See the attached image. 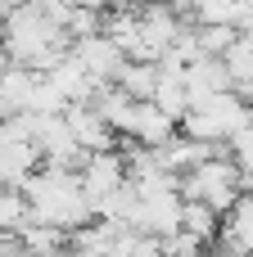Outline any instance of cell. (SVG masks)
<instances>
[{
  "label": "cell",
  "mask_w": 253,
  "mask_h": 257,
  "mask_svg": "<svg viewBox=\"0 0 253 257\" xmlns=\"http://www.w3.org/2000/svg\"><path fill=\"white\" fill-rule=\"evenodd\" d=\"M23 199H27V208H32V221L54 226V230H63V235H77L81 226H91V221H95L91 199H86V190H81V176H77V172L41 167L36 176H27Z\"/></svg>",
  "instance_id": "1"
},
{
  "label": "cell",
  "mask_w": 253,
  "mask_h": 257,
  "mask_svg": "<svg viewBox=\"0 0 253 257\" xmlns=\"http://www.w3.org/2000/svg\"><path fill=\"white\" fill-rule=\"evenodd\" d=\"M177 190H181L186 203H204V208H213L217 217H226V212L235 208V199L244 194L240 172H235V163H231L226 154H217V158H208L204 167H195L190 176H181Z\"/></svg>",
  "instance_id": "2"
},
{
  "label": "cell",
  "mask_w": 253,
  "mask_h": 257,
  "mask_svg": "<svg viewBox=\"0 0 253 257\" xmlns=\"http://www.w3.org/2000/svg\"><path fill=\"white\" fill-rule=\"evenodd\" d=\"M81 190H86V199L91 203H100L104 194H113V190H122L127 185V158H122V149H109V154H86V163H81Z\"/></svg>",
  "instance_id": "3"
},
{
  "label": "cell",
  "mask_w": 253,
  "mask_h": 257,
  "mask_svg": "<svg viewBox=\"0 0 253 257\" xmlns=\"http://www.w3.org/2000/svg\"><path fill=\"white\" fill-rule=\"evenodd\" d=\"M72 54H77V63L91 72V81H95V86H118V77H122V68H127V54H122L109 36L77 41V45H72Z\"/></svg>",
  "instance_id": "4"
},
{
  "label": "cell",
  "mask_w": 253,
  "mask_h": 257,
  "mask_svg": "<svg viewBox=\"0 0 253 257\" xmlns=\"http://www.w3.org/2000/svg\"><path fill=\"white\" fill-rule=\"evenodd\" d=\"M63 122H68L72 140L81 145V154H109V149H118V136L104 126V117H100L91 104H72V108L63 113Z\"/></svg>",
  "instance_id": "5"
},
{
  "label": "cell",
  "mask_w": 253,
  "mask_h": 257,
  "mask_svg": "<svg viewBox=\"0 0 253 257\" xmlns=\"http://www.w3.org/2000/svg\"><path fill=\"white\" fill-rule=\"evenodd\" d=\"M177 131H181V126H177L163 108H154V104H136L131 126H127V145H140V149H163Z\"/></svg>",
  "instance_id": "6"
},
{
  "label": "cell",
  "mask_w": 253,
  "mask_h": 257,
  "mask_svg": "<svg viewBox=\"0 0 253 257\" xmlns=\"http://www.w3.org/2000/svg\"><path fill=\"white\" fill-rule=\"evenodd\" d=\"M45 81L63 95V104H68V108H72V104H91V95L100 90V86L91 81V72L77 63V54H72V50H68V54H63V59L45 72Z\"/></svg>",
  "instance_id": "7"
},
{
  "label": "cell",
  "mask_w": 253,
  "mask_h": 257,
  "mask_svg": "<svg viewBox=\"0 0 253 257\" xmlns=\"http://www.w3.org/2000/svg\"><path fill=\"white\" fill-rule=\"evenodd\" d=\"M190 27H235V32H249L253 18L244 14L240 0H190Z\"/></svg>",
  "instance_id": "8"
},
{
  "label": "cell",
  "mask_w": 253,
  "mask_h": 257,
  "mask_svg": "<svg viewBox=\"0 0 253 257\" xmlns=\"http://www.w3.org/2000/svg\"><path fill=\"white\" fill-rule=\"evenodd\" d=\"M91 108L104 117V126H109L113 136H127V126H131V113H136V99H127L118 86H100V90L91 95Z\"/></svg>",
  "instance_id": "9"
},
{
  "label": "cell",
  "mask_w": 253,
  "mask_h": 257,
  "mask_svg": "<svg viewBox=\"0 0 253 257\" xmlns=\"http://www.w3.org/2000/svg\"><path fill=\"white\" fill-rule=\"evenodd\" d=\"M181 235H190L195 244L213 248L217 235H222V217H217L213 208H204V203H186V208H181Z\"/></svg>",
  "instance_id": "10"
},
{
  "label": "cell",
  "mask_w": 253,
  "mask_h": 257,
  "mask_svg": "<svg viewBox=\"0 0 253 257\" xmlns=\"http://www.w3.org/2000/svg\"><path fill=\"white\" fill-rule=\"evenodd\" d=\"M118 90L136 104H149L154 90H158V63H127L122 77H118Z\"/></svg>",
  "instance_id": "11"
},
{
  "label": "cell",
  "mask_w": 253,
  "mask_h": 257,
  "mask_svg": "<svg viewBox=\"0 0 253 257\" xmlns=\"http://www.w3.org/2000/svg\"><path fill=\"white\" fill-rule=\"evenodd\" d=\"M18 244H23V253L27 257H54L68 248V235L63 230H54V226H41V221H27L23 226V235H18Z\"/></svg>",
  "instance_id": "12"
},
{
  "label": "cell",
  "mask_w": 253,
  "mask_h": 257,
  "mask_svg": "<svg viewBox=\"0 0 253 257\" xmlns=\"http://www.w3.org/2000/svg\"><path fill=\"white\" fill-rule=\"evenodd\" d=\"M222 239H231V244L253 253V194H240L235 208L222 217Z\"/></svg>",
  "instance_id": "13"
},
{
  "label": "cell",
  "mask_w": 253,
  "mask_h": 257,
  "mask_svg": "<svg viewBox=\"0 0 253 257\" xmlns=\"http://www.w3.org/2000/svg\"><path fill=\"white\" fill-rule=\"evenodd\" d=\"M222 63H226V72H231V86L240 90V86H253V36L240 32V41L222 54Z\"/></svg>",
  "instance_id": "14"
},
{
  "label": "cell",
  "mask_w": 253,
  "mask_h": 257,
  "mask_svg": "<svg viewBox=\"0 0 253 257\" xmlns=\"http://www.w3.org/2000/svg\"><path fill=\"white\" fill-rule=\"evenodd\" d=\"M27 221H32V208L23 190H0V235H23Z\"/></svg>",
  "instance_id": "15"
}]
</instances>
